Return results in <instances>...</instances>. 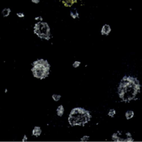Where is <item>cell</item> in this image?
Returning <instances> with one entry per match:
<instances>
[{
  "label": "cell",
  "mask_w": 142,
  "mask_h": 142,
  "mask_svg": "<svg viewBox=\"0 0 142 142\" xmlns=\"http://www.w3.org/2000/svg\"><path fill=\"white\" fill-rule=\"evenodd\" d=\"M50 68V65L47 60L39 59L33 63L32 71L35 77L43 79L48 75Z\"/></svg>",
  "instance_id": "cell-2"
},
{
  "label": "cell",
  "mask_w": 142,
  "mask_h": 142,
  "mask_svg": "<svg viewBox=\"0 0 142 142\" xmlns=\"http://www.w3.org/2000/svg\"><path fill=\"white\" fill-rule=\"evenodd\" d=\"M61 96L60 95H58L57 94H54L53 96H52V98H53V100L55 101H58L60 99Z\"/></svg>",
  "instance_id": "cell-10"
},
{
  "label": "cell",
  "mask_w": 142,
  "mask_h": 142,
  "mask_svg": "<svg viewBox=\"0 0 142 142\" xmlns=\"http://www.w3.org/2000/svg\"><path fill=\"white\" fill-rule=\"evenodd\" d=\"M89 137L88 136H84L81 138V140L82 141H87L89 139Z\"/></svg>",
  "instance_id": "cell-13"
},
{
  "label": "cell",
  "mask_w": 142,
  "mask_h": 142,
  "mask_svg": "<svg viewBox=\"0 0 142 142\" xmlns=\"http://www.w3.org/2000/svg\"><path fill=\"white\" fill-rule=\"evenodd\" d=\"M31 1L32 3L35 4H38L40 2V0H31Z\"/></svg>",
  "instance_id": "cell-16"
},
{
  "label": "cell",
  "mask_w": 142,
  "mask_h": 142,
  "mask_svg": "<svg viewBox=\"0 0 142 142\" xmlns=\"http://www.w3.org/2000/svg\"><path fill=\"white\" fill-rule=\"evenodd\" d=\"M90 118L88 111L82 108H75L71 111L69 122L72 126H81L88 122Z\"/></svg>",
  "instance_id": "cell-1"
},
{
  "label": "cell",
  "mask_w": 142,
  "mask_h": 142,
  "mask_svg": "<svg viewBox=\"0 0 142 142\" xmlns=\"http://www.w3.org/2000/svg\"><path fill=\"white\" fill-rule=\"evenodd\" d=\"M16 16L18 18H25V14L24 13L22 12H19L17 13Z\"/></svg>",
  "instance_id": "cell-11"
},
{
  "label": "cell",
  "mask_w": 142,
  "mask_h": 142,
  "mask_svg": "<svg viewBox=\"0 0 142 142\" xmlns=\"http://www.w3.org/2000/svg\"><path fill=\"white\" fill-rule=\"evenodd\" d=\"M64 110L63 106H59L57 110V115L59 116H62L64 114Z\"/></svg>",
  "instance_id": "cell-8"
},
{
  "label": "cell",
  "mask_w": 142,
  "mask_h": 142,
  "mask_svg": "<svg viewBox=\"0 0 142 142\" xmlns=\"http://www.w3.org/2000/svg\"><path fill=\"white\" fill-rule=\"evenodd\" d=\"M11 12H12V10L10 8L6 7V8H3L1 11V15L3 18H8V17L10 16Z\"/></svg>",
  "instance_id": "cell-5"
},
{
  "label": "cell",
  "mask_w": 142,
  "mask_h": 142,
  "mask_svg": "<svg viewBox=\"0 0 142 142\" xmlns=\"http://www.w3.org/2000/svg\"><path fill=\"white\" fill-rule=\"evenodd\" d=\"M111 28L108 24H105L102 27L101 30V33L103 36H107L111 33Z\"/></svg>",
  "instance_id": "cell-4"
},
{
  "label": "cell",
  "mask_w": 142,
  "mask_h": 142,
  "mask_svg": "<svg viewBox=\"0 0 142 142\" xmlns=\"http://www.w3.org/2000/svg\"><path fill=\"white\" fill-rule=\"evenodd\" d=\"M70 16L73 18L76 19V18H78L79 16L78 12L77 10L76 9H72L70 11Z\"/></svg>",
  "instance_id": "cell-7"
},
{
  "label": "cell",
  "mask_w": 142,
  "mask_h": 142,
  "mask_svg": "<svg viewBox=\"0 0 142 142\" xmlns=\"http://www.w3.org/2000/svg\"><path fill=\"white\" fill-rule=\"evenodd\" d=\"M134 115L133 112L132 111H129L126 113V117L127 119H130L132 118Z\"/></svg>",
  "instance_id": "cell-9"
},
{
  "label": "cell",
  "mask_w": 142,
  "mask_h": 142,
  "mask_svg": "<svg viewBox=\"0 0 142 142\" xmlns=\"http://www.w3.org/2000/svg\"><path fill=\"white\" fill-rule=\"evenodd\" d=\"M115 114V111L114 110H112L109 112L108 115L110 116H113Z\"/></svg>",
  "instance_id": "cell-15"
},
{
  "label": "cell",
  "mask_w": 142,
  "mask_h": 142,
  "mask_svg": "<svg viewBox=\"0 0 142 142\" xmlns=\"http://www.w3.org/2000/svg\"><path fill=\"white\" fill-rule=\"evenodd\" d=\"M35 20L36 21H38V22L42 21V18L40 16L36 17L35 18Z\"/></svg>",
  "instance_id": "cell-14"
},
{
  "label": "cell",
  "mask_w": 142,
  "mask_h": 142,
  "mask_svg": "<svg viewBox=\"0 0 142 142\" xmlns=\"http://www.w3.org/2000/svg\"><path fill=\"white\" fill-rule=\"evenodd\" d=\"M33 32L40 39L49 40L50 38V28L48 23L39 21L33 27Z\"/></svg>",
  "instance_id": "cell-3"
},
{
  "label": "cell",
  "mask_w": 142,
  "mask_h": 142,
  "mask_svg": "<svg viewBox=\"0 0 142 142\" xmlns=\"http://www.w3.org/2000/svg\"><path fill=\"white\" fill-rule=\"evenodd\" d=\"M80 64L81 63L79 62V61H76L73 63V66L74 67V68H77V67H78L79 66Z\"/></svg>",
  "instance_id": "cell-12"
},
{
  "label": "cell",
  "mask_w": 142,
  "mask_h": 142,
  "mask_svg": "<svg viewBox=\"0 0 142 142\" xmlns=\"http://www.w3.org/2000/svg\"><path fill=\"white\" fill-rule=\"evenodd\" d=\"M42 133V130L39 127H35L32 130V135L33 136L38 137L40 136Z\"/></svg>",
  "instance_id": "cell-6"
}]
</instances>
